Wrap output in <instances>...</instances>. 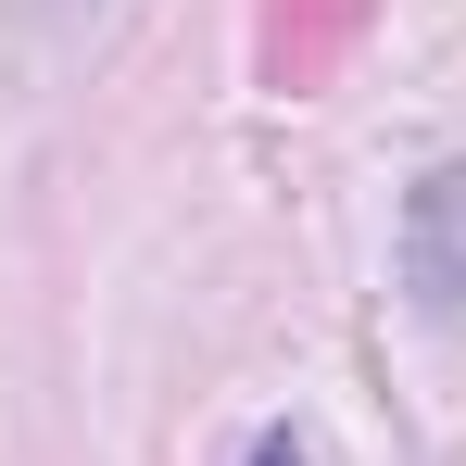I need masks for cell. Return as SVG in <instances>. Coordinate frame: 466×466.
Returning <instances> with one entry per match:
<instances>
[{"label": "cell", "instance_id": "1", "mask_svg": "<svg viewBox=\"0 0 466 466\" xmlns=\"http://www.w3.org/2000/svg\"><path fill=\"white\" fill-rule=\"evenodd\" d=\"M403 290L429 315H466V164H429L403 202Z\"/></svg>", "mask_w": 466, "mask_h": 466}, {"label": "cell", "instance_id": "2", "mask_svg": "<svg viewBox=\"0 0 466 466\" xmlns=\"http://www.w3.org/2000/svg\"><path fill=\"white\" fill-rule=\"evenodd\" d=\"M252 466H315V454L290 441V429H265V441H252Z\"/></svg>", "mask_w": 466, "mask_h": 466}]
</instances>
